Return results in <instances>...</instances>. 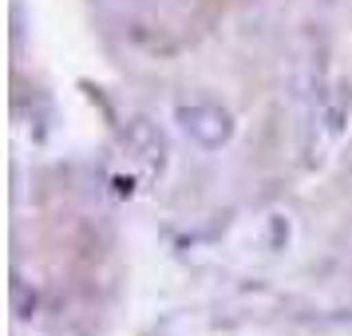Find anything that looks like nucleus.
Returning <instances> with one entry per match:
<instances>
[{
	"label": "nucleus",
	"mask_w": 352,
	"mask_h": 336,
	"mask_svg": "<svg viewBox=\"0 0 352 336\" xmlns=\"http://www.w3.org/2000/svg\"><path fill=\"white\" fill-rule=\"evenodd\" d=\"M182 127L202 146H218L230 139V119L218 107H182Z\"/></svg>",
	"instance_id": "nucleus-1"
}]
</instances>
